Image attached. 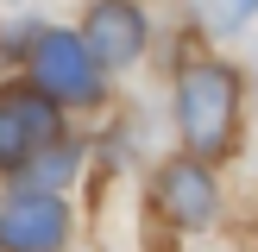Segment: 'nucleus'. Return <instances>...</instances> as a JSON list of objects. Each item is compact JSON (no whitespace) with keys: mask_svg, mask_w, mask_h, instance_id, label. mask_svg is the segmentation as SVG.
<instances>
[{"mask_svg":"<svg viewBox=\"0 0 258 252\" xmlns=\"http://www.w3.org/2000/svg\"><path fill=\"white\" fill-rule=\"evenodd\" d=\"M176 126L196 158H227L239 139V76L227 63H189L176 82Z\"/></svg>","mask_w":258,"mask_h":252,"instance_id":"1","label":"nucleus"},{"mask_svg":"<svg viewBox=\"0 0 258 252\" xmlns=\"http://www.w3.org/2000/svg\"><path fill=\"white\" fill-rule=\"evenodd\" d=\"M57 95L38 88H7L0 95V170H25L38 151L57 145Z\"/></svg>","mask_w":258,"mask_h":252,"instance_id":"2","label":"nucleus"},{"mask_svg":"<svg viewBox=\"0 0 258 252\" xmlns=\"http://www.w3.org/2000/svg\"><path fill=\"white\" fill-rule=\"evenodd\" d=\"M63 239H70V208L50 189L0 202V252H63Z\"/></svg>","mask_w":258,"mask_h":252,"instance_id":"3","label":"nucleus"},{"mask_svg":"<svg viewBox=\"0 0 258 252\" xmlns=\"http://www.w3.org/2000/svg\"><path fill=\"white\" fill-rule=\"evenodd\" d=\"M38 88L57 101H95L101 95V63L88 50V38L44 32L38 38Z\"/></svg>","mask_w":258,"mask_h":252,"instance_id":"4","label":"nucleus"},{"mask_svg":"<svg viewBox=\"0 0 258 252\" xmlns=\"http://www.w3.org/2000/svg\"><path fill=\"white\" fill-rule=\"evenodd\" d=\"M82 38H88V50H95L101 70H126V63L145 50V13H139L133 0H95Z\"/></svg>","mask_w":258,"mask_h":252,"instance_id":"5","label":"nucleus"},{"mask_svg":"<svg viewBox=\"0 0 258 252\" xmlns=\"http://www.w3.org/2000/svg\"><path fill=\"white\" fill-rule=\"evenodd\" d=\"M214 176H208V158H176V164H164V176H158V208L170 214L176 227H208L214 221Z\"/></svg>","mask_w":258,"mask_h":252,"instance_id":"6","label":"nucleus"},{"mask_svg":"<svg viewBox=\"0 0 258 252\" xmlns=\"http://www.w3.org/2000/svg\"><path fill=\"white\" fill-rule=\"evenodd\" d=\"M70 170H76V145H50V158H32L19 176H25L32 189H50V183H63Z\"/></svg>","mask_w":258,"mask_h":252,"instance_id":"7","label":"nucleus"},{"mask_svg":"<svg viewBox=\"0 0 258 252\" xmlns=\"http://www.w3.org/2000/svg\"><path fill=\"white\" fill-rule=\"evenodd\" d=\"M258 7V0H233V19H246V13Z\"/></svg>","mask_w":258,"mask_h":252,"instance_id":"8","label":"nucleus"}]
</instances>
